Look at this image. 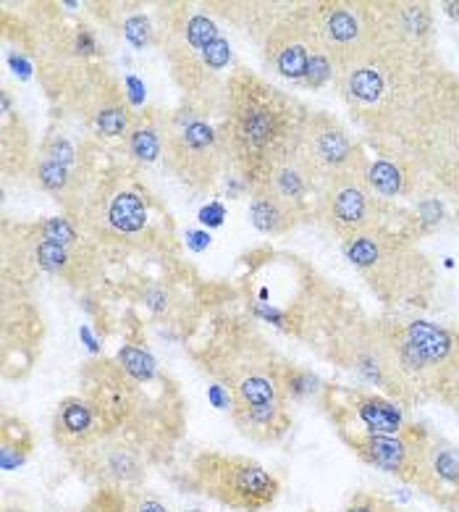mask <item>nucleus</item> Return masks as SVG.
I'll list each match as a JSON object with an SVG mask.
<instances>
[{
  "mask_svg": "<svg viewBox=\"0 0 459 512\" xmlns=\"http://www.w3.org/2000/svg\"><path fill=\"white\" fill-rule=\"evenodd\" d=\"M336 90L370 155L410 166L433 195L459 200V71L436 43L383 32L336 71Z\"/></svg>",
  "mask_w": 459,
  "mask_h": 512,
  "instance_id": "nucleus-1",
  "label": "nucleus"
},
{
  "mask_svg": "<svg viewBox=\"0 0 459 512\" xmlns=\"http://www.w3.org/2000/svg\"><path fill=\"white\" fill-rule=\"evenodd\" d=\"M192 323V360L229 394V415L239 434L255 444L281 442L294 423L284 384L292 363L273 350L252 316L200 310Z\"/></svg>",
  "mask_w": 459,
  "mask_h": 512,
  "instance_id": "nucleus-2",
  "label": "nucleus"
},
{
  "mask_svg": "<svg viewBox=\"0 0 459 512\" xmlns=\"http://www.w3.org/2000/svg\"><path fill=\"white\" fill-rule=\"evenodd\" d=\"M294 279V297L281 310L284 334L305 342L326 363L352 373L404 410L418 405L391 352L383 316L368 313L349 289L326 279L302 258H294Z\"/></svg>",
  "mask_w": 459,
  "mask_h": 512,
  "instance_id": "nucleus-3",
  "label": "nucleus"
},
{
  "mask_svg": "<svg viewBox=\"0 0 459 512\" xmlns=\"http://www.w3.org/2000/svg\"><path fill=\"white\" fill-rule=\"evenodd\" d=\"M310 108L273 87L255 71L234 69L226 82L221 129L231 169L247 190L263 187L273 169L292 158L300 145Z\"/></svg>",
  "mask_w": 459,
  "mask_h": 512,
  "instance_id": "nucleus-4",
  "label": "nucleus"
},
{
  "mask_svg": "<svg viewBox=\"0 0 459 512\" xmlns=\"http://www.w3.org/2000/svg\"><path fill=\"white\" fill-rule=\"evenodd\" d=\"M155 43L163 48L171 79L184 103L197 111L221 113L231 71V45L205 8L163 3L155 11Z\"/></svg>",
  "mask_w": 459,
  "mask_h": 512,
  "instance_id": "nucleus-5",
  "label": "nucleus"
},
{
  "mask_svg": "<svg viewBox=\"0 0 459 512\" xmlns=\"http://www.w3.org/2000/svg\"><path fill=\"white\" fill-rule=\"evenodd\" d=\"M347 260L383 308L428 310L439 274L418 242L397 229H378L341 245Z\"/></svg>",
  "mask_w": 459,
  "mask_h": 512,
  "instance_id": "nucleus-6",
  "label": "nucleus"
},
{
  "mask_svg": "<svg viewBox=\"0 0 459 512\" xmlns=\"http://www.w3.org/2000/svg\"><path fill=\"white\" fill-rule=\"evenodd\" d=\"M181 491L208 497L234 512H263L276 505L281 494V481L271 470L247 455H226L216 449H205L189 460L174 476Z\"/></svg>",
  "mask_w": 459,
  "mask_h": 512,
  "instance_id": "nucleus-7",
  "label": "nucleus"
},
{
  "mask_svg": "<svg viewBox=\"0 0 459 512\" xmlns=\"http://www.w3.org/2000/svg\"><path fill=\"white\" fill-rule=\"evenodd\" d=\"M160 161L166 163V169L187 190H213L218 179L231 169L221 121L216 124L208 113L197 111L187 103H181L176 111H168L166 145Z\"/></svg>",
  "mask_w": 459,
  "mask_h": 512,
  "instance_id": "nucleus-8",
  "label": "nucleus"
},
{
  "mask_svg": "<svg viewBox=\"0 0 459 512\" xmlns=\"http://www.w3.org/2000/svg\"><path fill=\"white\" fill-rule=\"evenodd\" d=\"M263 61L276 77L320 90L336 82V66L318 40L313 24V6L281 8L263 35Z\"/></svg>",
  "mask_w": 459,
  "mask_h": 512,
  "instance_id": "nucleus-9",
  "label": "nucleus"
},
{
  "mask_svg": "<svg viewBox=\"0 0 459 512\" xmlns=\"http://www.w3.org/2000/svg\"><path fill=\"white\" fill-rule=\"evenodd\" d=\"M313 218H318L320 224L344 245L349 239L378 232V229L402 232L407 208L381 200L362 171V174L339 176L334 182L323 184Z\"/></svg>",
  "mask_w": 459,
  "mask_h": 512,
  "instance_id": "nucleus-10",
  "label": "nucleus"
},
{
  "mask_svg": "<svg viewBox=\"0 0 459 512\" xmlns=\"http://www.w3.org/2000/svg\"><path fill=\"white\" fill-rule=\"evenodd\" d=\"M297 155L302 158L318 187L334 182L339 176L362 174L370 163V150L352 134V129L328 111H307L302 124Z\"/></svg>",
  "mask_w": 459,
  "mask_h": 512,
  "instance_id": "nucleus-11",
  "label": "nucleus"
},
{
  "mask_svg": "<svg viewBox=\"0 0 459 512\" xmlns=\"http://www.w3.org/2000/svg\"><path fill=\"white\" fill-rule=\"evenodd\" d=\"M310 6L318 40L336 71L376 43L378 0H320Z\"/></svg>",
  "mask_w": 459,
  "mask_h": 512,
  "instance_id": "nucleus-12",
  "label": "nucleus"
},
{
  "mask_svg": "<svg viewBox=\"0 0 459 512\" xmlns=\"http://www.w3.org/2000/svg\"><path fill=\"white\" fill-rule=\"evenodd\" d=\"M339 439L349 452L370 468L383 470L399 478L402 484L418 489L423 481L428 449H431V431L412 421L402 434H362V431H339Z\"/></svg>",
  "mask_w": 459,
  "mask_h": 512,
  "instance_id": "nucleus-13",
  "label": "nucleus"
},
{
  "mask_svg": "<svg viewBox=\"0 0 459 512\" xmlns=\"http://www.w3.org/2000/svg\"><path fill=\"white\" fill-rule=\"evenodd\" d=\"M320 405L328 421L339 431H362V434H402L410 426L407 410L386 394L368 386L323 384Z\"/></svg>",
  "mask_w": 459,
  "mask_h": 512,
  "instance_id": "nucleus-14",
  "label": "nucleus"
},
{
  "mask_svg": "<svg viewBox=\"0 0 459 512\" xmlns=\"http://www.w3.org/2000/svg\"><path fill=\"white\" fill-rule=\"evenodd\" d=\"M77 476L95 489H142L150 473V460L132 439L111 434L69 457Z\"/></svg>",
  "mask_w": 459,
  "mask_h": 512,
  "instance_id": "nucleus-15",
  "label": "nucleus"
},
{
  "mask_svg": "<svg viewBox=\"0 0 459 512\" xmlns=\"http://www.w3.org/2000/svg\"><path fill=\"white\" fill-rule=\"evenodd\" d=\"M50 434H53L56 447L71 457L105 439V436H111V428L90 397L69 394L58 402L53 423H50Z\"/></svg>",
  "mask_w": 459,
  "mask_h": 512,
  "instance_id": "nucleus-16",
  "label": "nucleus"
},
{
  "mask_svg": "<svg viewBox=\"0 0 459 512\" xmlns=\"http://www.w3.org/2000/svg\"><path fill=\"white\" fill-rule=\"evenodd\" d=\"M418 491H423L425 497H431L449 512H459V452L452 444L433 436Z\"/></svg>",
  "mask_w": 459,
  "mask_h": 512,
  "instance_id": "nucleus-17",
  "label": "nucleus"
},
{
  "mask_svg": "<svg viewBox=\"0 0 459 512\" xmlns=\"http://www.w3.org/2000/svg\"><path fill=\"white\" fill-rule=\"evenodd\" d=\"M247 216H250V224L263 237H286L310 218L297 205H292L289 200L268 190V187L250 190V211H247Z\"/></svg>",
  "mask_w": 459,
  "mask_h": 512,
  "instance_id": "nucleus-18",
  "label": "nucleus"
},
{
  "mask_svg": "<svg viewBox=\"0 0 459 512\" xmlns=\"http://www.w3.org/2000/svg\"><path fill=\"white\" fill-rule=\"evenodd\" d=\"M425 400L446 405L459 418V326H446V344L433 371Z\"/></svg>",
  "mask_w": 459,
  "mask_h": 512,
  "instance_id": "nucleus-19",
  "label": "nucleus"
},
{
  "mask_svg": "<svg viewBox=\"0 0 459 512\" xmlns=\"http://www.w3.org/2000/svg\"><path fill=\"white\" fill-rule=\"evenodd\" d=\"M126 153L137 163H155L163 158V145H166V113L145 111L137 113L132 127L124 137Z\"/></svg>",
  "mask_w": 459,
  "mask_h": 512,
  "instance_id": "nucleus-20",
  "label": "nucleus"
},
{
  "mask_svg": "<svg viewBox=\"0 0 459 512\" xmlns=\"http://www.w3.org/2000/svg\"><path fill=\"white\" fill-rule=\"evenodd\" d=\"M32 452H35V431L29 428L27 421L3 413V423H0V465L3 470L21 468L32 457Z\"/></svg>",
  "mask_w": 459,
  "mask_h": 512,
  "instance_id": "nucleus-21",
  "label": "nucleus"
},
{
  "mask_svg": "<svg viewBox=\"0 0 459 512\" xmlns=\"http://www.w3.org/2000/svg\"><path fill=\"white\" fill-rule=\"evenodd\" d=\"M124 37L126 43H132L134 48H145V45L155 43V24L147 19L140 11H132V14L124 19Z\"/></svg>",
  "mask_w": 459,
  "mask_h": 512,
  "instance_id": "nucleus-22",
  "label": "nucleus"
},
{
  "mask_svg": "<svg viewBox=\"0 0 459 512\" xmlns=\"http://www.w3.org/2000/svg\"><path fill=\"white\" fill-rule=\"evenodd\" d=\"M344 512H404L402 507H397L391 499H383L378 494H370V491H357L355 497L349 499V505Z\"/></svg>",
  "mask_w": 459,
  "mask_h": 512,
  "instance_id": "nucleus-23",
  "label": "nucleus"
},
{
  "mask_svg": "<svg viewBox=\"0 0 459 512\" xmlns=\"http://www.w3.org/2000/svg\"><path fill=\"white\" fill-rule=\"evenodd\" d=\"M223 218H226V211H223L221 203H210L200 211V221L208 226H221Z\"/></svg>",
  "mask_w": 459,
  "mask_h": 512,
  "instance_id": "nucleus-24",
  "label": "nucleus"
},
{
  "mask_svg": "<svg viewBox=\"0 0 459 512\" xmlns=\"http://www.w3.org/2000/svg\"><path fill=\"white\" fill-rule=\"evenodd\" d=\"M441 8H444V14L449 19H454L459 24V3H441Z\"/></svg>",
  "mask_w": 459,
  "mask_h": 512,
  "instance_id": "nucleus-25",
  "label": "nucleus"
},
{
  "mask_svg": "<svg viewBox=\"0 0 459 512\" xmlns=\"http://www.w3.org/2000/svg\"><path fill=\"white\" fill-rule=\"evenodd\" d=\"M6 512H29V510H6Z\"/></svg>",
  "mask_w": 459,
  "mask_h": 512,
  "instance_id": "nucleus-26",
  "label": "nucleus"
}]
</instances>
